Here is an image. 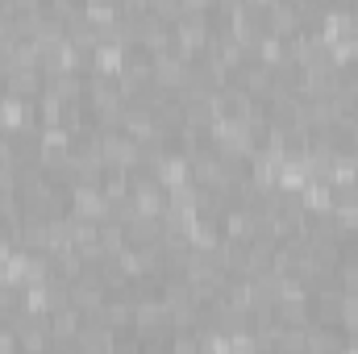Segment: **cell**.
<instances>
[{
  "label": "cell",
  "mask_w": 358,
  "mask_h": 354,
  "mask_svg": "<svg viewBox=\"0 0 358 354\" xmlns=\"http://www.w3.org/2000/svg\"><path fill=\"white\" fill-rule=\"evenodd\" d=\"M100 155L113 171H129V176L146 163V146L134 142L125 129H100Z\"/></svg>",
  "instance_id": "1"
},
{
  "label": "cell",
  "mask_w": 358,
  "mask_h": 354,
  "mask_svg": "<svg viewBox=\"0 0 358 354\" xmlns=\"http://www.w3.org/2000/svg\"><path fill=\"white\" fill-rule=\"evenodd\" d=\"M187 71H192V63H187V59H179L176 50L150 55V80H155V88H159V92L179 96V88L187 84Z\"/></svg>",
  "instance_id": "2"
},
{
  "label": "cell",
  "mask_w": 358,
  "mask_h": 354,
  "mask_svg": "<svg viewBox=\"0 0 358 354\" xmlns=\"http://www.w3.org/2000/svg\"><path fill=\"white\" fill-rule=\"evenodd\" d=\"M71 217H84V221L104 225L113 217V200L100 192V183H76L71 187Z\"/></svg>",
  "instance_id": "3"
},
{
  "label": "cell",
  "mask_w": 358,
  "mask_h": 354,
  "mask_svg": "<svg viewBox=\"0 0 358 354\" xmlns=\"http://www.w3.org/2000/svg\"><path fill=\"white\" fill-rule=\"evenodd\" d=\"M104 275H96V271H88L84 267V275L80 279H71V304L84 313V317H96L100 309H104Z\"/></svg>",
  "instance_id": "4"
},
{
  "label": "cell",
  "mask_w": 358,
  "mask_h": 354,
  "mask_svg": "<svg viewBox=\"0 0 358 354\" xmlns=\"http://www.w3.org/2000/svg\"><path fill=\"white\" fill-rule=\"evenodd\" d=\"M129 204L138 217H163L167 213V187L159 179H134V192H129Z\"/></svg>",
  "instance_id": "5"
},
{
  "label": "cell",
  "mask_w": 358,
  "mask_h": 354,
  "mask_svg": "<svg viewBox=\"0 0 358 354\" xmlns=\"http://www.w3.org/2000/svg\"><path fill=\"white\" fill-rule=\"evenodd\" d=\"M263 29L287 42V38H296V34L304 29V21H300V13H296L292 0H279V4H271L267 13H263Z\"/></svg>",
  "instance_id": "6"
},
{
  "label": "cell",
  "mask_w": 358,
  "mask_h": 354,
  "mask_svg": "<svg viewBox=\"0 0 358 354\" xmlns=\"http://www.w3.org/2000/svg\"><path fill=\"white\" fill-rule=\"evenodd\" d=\"M238 80H242V92H250L255 100H275V96H279V88H275V71L263 67L259 59L246 63V67H238Z\"/></svg>",
  "instance_id": "7"
},
{
  "label": "cell",
  "mask_w": 358,
  "mask_h": 354,
  "mask_svg": "<svg viewBox=\"0 0 358 354\" xmlns=\"http://www.w3.org/2000/svg\"><path fill=\"white\" fill-rule=\"evenodd\" d=\"M125 63H129V50H125L121 42H100V46L92 50V71H96L100 80H117V76L125 71Z\"/></svg>",
  "instance_id": "8"
},
{
  "label": "cell",
  "mask_w": 358,
  "mask_h": 354,
  "mask_svg": "<svg viewBox=\"0 0 358 354\" xmlns=\"http://www.w3.org/2000/svg\"><path fill=\"white\" fill-rule=\"evenodd\" d=\"M300 204H304V213H313V217H329V213H334V183L308 179V183L300 187Z\"/></svg>",
  "instance_id": "9"
},
{
  "label": "cell",
  "mask_w": 358,
  "mask_h": 354,
  "mask_svg": "<svg viewBox=\"0 0 358 354\" xmlns=\"http://www.w3.org/2000/svg\"><path fill=\"white\" fill-rule=\"evenodd\" d=\"M42 88H46V80H42L38 67H21V71H8V76H4V92H8V96L34 100V96H42Z\"/></svg>",
  "instance_id": "10"
},
{
  "label": "cell",
  "mask_w": 358,
  "mask_h": 354,
  "mask_svg": "<svg viewBox=\"0 0 358 354\" xmlns=\"http://www.w3.org/2000/svg\"><path fill=\"white\" fill-rule=\"evenodd\" d=\"M84 21H88L92 29H117V21H121V4L117 0H84Z\"/></svg>",
  "instance_id": "11"
},
{
  "label": "cell",
  "mask_w": 358,
  "mask_h": 354,
  "mask_svg": "<svg viewBox=\"0 0 358 354\" xmlns=\"http://www.w3.org/2000/svg\"><path fill=\"white\" fill-rule=\"evenodd\" d=\"M255 55H259V63H263V67H271V71H283V67H292L287 42H283V38H275V34H263V38H259Z\"/></svg>",
  "instance_id": "12"
},
{
  "label": "cell",
  "mask_w": 358,
  "mask_h": 354,
  "mask_svg": "<svg viewBox=\"0 0 358 354\" xmlns=\"http://www.w3.org/2000/svg\"><path fill=\"white\" fill-rule=\"evenodd\" d=\"M159 238H163V217H134L125 225V242L129 246H150Z\"/></svg>",
  "instance_id": "13"
},
{
  "label": "cell",
  "mask_w": 358,
  "mask_h": 354,
  "mask_svg": "<svg viewBox=\"0 0 358 354\" xmlns=\"http://www.w3.org/2000/svg\"><path fill=\"white\" fill-rule=\"evenodd\" d=\"M325 55H329V63H334L338 71L355 67V63H358V34H350V38H338V42H329V46H325Z\"/></svg>",
  "instance_id": "14"
},
{
  "label": "cell",
  "mask_w": 358,
  "mask_h": 354,
  "mask_svg": "<svg viewBox=\"0 0 358 354\" xmlns=\"http://www.w3.org/2000/svg\"><path fill=\"white\" fill-rule=\"evenodd\" d=\"M38 117H42V125H63L67 121V100H59L55 92L46 88L38 96Z\"/></svg>",
  "instance_id": "15"
},
{
  "label": "cell",
  "mask_w": 358,
  "mask_h": 354,
  "mask_svg": "<svg viewBox=\"0 0 358 354\" xmlns=\"http://www.w3.org/2000/svg\"><path fill=\"white\" fill-rule=\"evenodd\" d=\"M96 317H100V325L121 330V325H129V321H134V309H129V304H104Z\"/></svg>",
  "instance_id": "16"
},
{
  "label": "cell",
  "mask_w": 358,
  "mask_h": 354,
  "mask_svg": "<svg viewBox=\"0 0 358 354\" xmlns=\"http://www.w3.org/2000/svg\"><path fill=\"white\" fill-rule=\"evenodd\" d=\"M80 8H84V0H46V13H50L55 21H63V25L76 21V17H84Z\"/></svg>",
  "instance_id": "17"
},
{
  "label": "cell",
  "mask_w": 358,
  "mask_h": 354,
  "mask_svg": "<svg viewBox=\"0 0 358 354\" xmlns=\"http://www.w3.org/2000/svg\"><path fill=\"white\" fill-rule=\"evenodd\" d=\"M338 321H342L346 330H358V292H342V300H338Z\"/></svg>",
  "instance_id": "18"
},
{
  "label": "cell",
  "mask_w": 358,
  "mask_h": 354,
  "mask_svg": "<svg viewBox=\"0 0 358 354\" xmlns=\"http://www.w3.org/2000/svg\"><path fill=\"white\" fill-rule=\"evenodd\" d=\"M217 0H179V17H208Z\"/></svg>",
  "instance_id": "19"
},
{
  "label": "cell",
  "mask_w": 358,
  "mask_h": 354,
  "mask_svg": "<svg viewBox=\"0 0 358 354\" xmlns=\"http://www.w3.org/2000/svg\"><path fill=\"white\" fill-rule=\"evenodd\" d=\"M113 342H117L113 330H88V334L76 338V346H113Z\"/></svg>",
  "instance_id": "20"
},
{
  "label": "cell",
  "mask_w": 358,
  "mask_h": 354,
  "mask_svg": "<svg viewBox=\"0 0 358 354\" xmlns=\"http://www.w3.org/2000/svg\"><path fill=\"white\" fill-rule=\"evenodd\" d=\"M338 279H342V292H358V267H342Z\"/></svg>",
  "instance_id": "21"
},
{
  "label": "cell",
  "mask_w": 358,
  "mask_h": 354,
  "mask_svg": "<svg viewBox=\"0 0 358 354\" xmlns=\"http://www.w3.org/2000/svg\"><path fill=\"white\" fill-rule=\"evenodd\" d=\"M46 0H8V8L4 13H38Z\"/></svg>",
  "instance_id": "22"
},
{
  "label": "cell",
  "mask_w": 358,
  "mask_h": 354,
  "mask_svg": "<svg viewBox=\"0 0 358 354\" xmlns=\"http://www.w3.org/2000/svg\"><path fill=\"white\" fill-rule=\"evenodd\" d=\"M242 4H246L250 13H259V17H263V13H267L271 4H279V0H242Z\"/></svg>",
  "instance_id": "23"
},
{
  "label": "cell",
  "mask_w": 358,
  "mask_h": 354,
  "mask_svg": "<svg viewBox=\"0 0 358 354\" xmlns=\"http://www.w3.org/2000/svg\"><path fill=\"white\" fill-rule=\"evenodd\" d=\"M17 346V334H8V330H0V351H13Z\"/></svg>",
  "instance_id": "24"
},
{
  "label": "cell",
  "mask_w": 358,
  "mask_h": 354,
  "mask_svg": "<svg viewBox=\"0 0 358 354\" xmlns=\"http://www.w3.org/2000/svg\"><path fill=\"white\" fill-rule=\"evenodd\" d=\"M350 346H358V338H350Z\"/></svg>",
  "instance_id": "25"
},
{
  "label": "cell",
  "mask_w": 358,
  "mask_h": 354,
  "mask_svg": "<svg viewBox=\"0 0 358 354\" xmlns=\"http://www.w3.org/2000/svg\"><path fill=\"white\" fill-rule=\"evenodd\" d=\"M355 17H358V13H355Z\"/></svg>",
  "instance_id": "26"
}]
</instances>
